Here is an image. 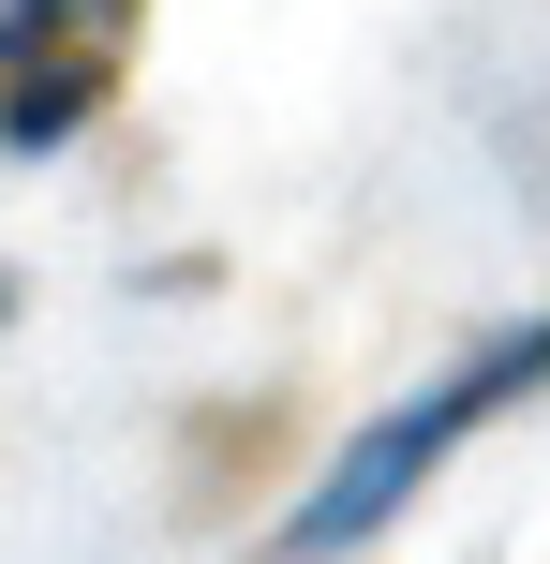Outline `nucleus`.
I'll return each instance as SVG.
<instances>
[{"label":"nucleus","mask_w":550,"mask_h":564,"mask_svg":"<svg viewBox=\"0 0 550 564\" xmlns=\"http://www.w3.org/2000/svg\"><path fill=\"white\" fill-rule=\"evenodd\" d=\"M536 387H550V312H536V327H506V341H476V357H446V371H417L373 431H343V460L298 490V520L268 535V564H357L417 490L446 476V460L476 446V431L506 416V401H536Z\"/></svg>","instance_id":"f257e3e1"}]
</instances>
